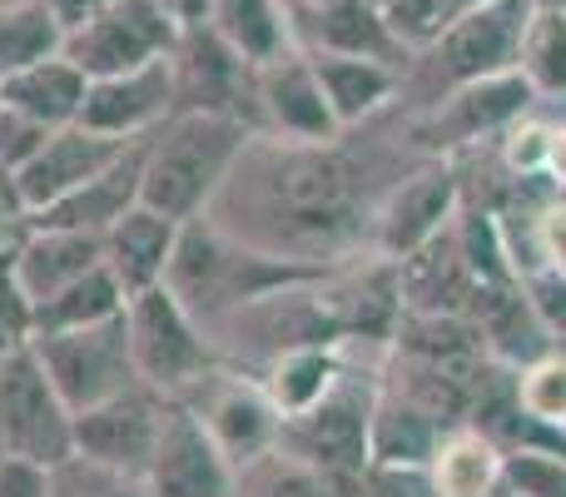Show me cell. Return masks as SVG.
Instances as JSON below:
<instances>
[{
  "label": "cell",
  "mask_w": 566,
  "mask_h": 497,
  "mask_svg": "<svg viewBox=\"0 0 566 497\" xmlns=\"http://www.w3.org/2000/svg\"><path fill=\"white\" fill-rule=\"evenodd\" d=\"M308 60H313V70H318V85H323V95H328L343 130L373 120L382 105H392V95L402 90V70L382 65V60L338 55V50H308Z\"/></svg>",
  "instance_id": "24"
},
{
  "label": "cell",
  "mask_w": 566,
  "mask_h": 497,
  "mask_svg": "<svg viewBox=\"0 0 566 497\" xmlns=\"http://www.w3.org/2000/svg\"><path fill=\"white\" fill-rule=\"evenodd\" d=\"M542 253L547 263H566V195L542 209Z\"/></svg>",
  "instance_id": "43"
},
{
  "label": "cell",
  "mask_w": 566,
  "mask_h": 497,
  "mask_svg": "<svg viewBox=\"0 0 566 497\" xmlns=\"http://www.w3.org/2000/svg\"><path fill=\"white\" fill-rule=\"evenodd\" d=\"M517 70L537 90V100H566V6H532L522 25Z\"/></svg>",
  "instance_id": "31"
},
{
  "label": "cell",
  "mask_w": 566,
  "mask_h": 497,
  "mask_svg": "<svg viewBox=\"0 0 566 497\" xmlns=\"http://www.w3.org/2000/svg\"><path fill=\"white\" fill-rule=\"evenodd\" d=\"M125 323H129V353H135L139 383H149L165 398H179L189 383H199L209 369L224 363L209 329L179 303V293L169 283L129 293Z\"/></svg>",
  "instance_id": "5"
},
{
  "label": "cell",
  "mask_w": 566,
  "mask_h": 497,
  "mask_svg": "<svg viewBox=\"0 0 566 497\" xmlns=\"http://www.w3.org/2000/svg\"><path fill=\"white\" fill-rule=\"evenodd\" d=\"M175 239H179V219L159 215V209H149L139 199L135 209H125L105 229V263L125 283V293L155 289V283H165V269L175 259Z\"/></svg>",
  "instance_id": "23"
},
{
  "label": "cell",
  "mask_w": 566,
  "mask_h": 497,
  "mask_svg": "<svg viewBox=\"0 0 566 497\" xmlns=\"http://www.w3.org/2000/svg\"><path fill=\"white\" fill-rule=\"evenodd\" d=\"M502 483L512 497H566V458L542 448H507Z\"/></svg>",
  "instance_id": "36"
},
{
  "label": "cell",
  "mask_w": 566,
  "mask_h": 497,
  "mask_svg": "<svg viewBox=\"0 0 566 497\" xmlns=\"http://www.w3.org/2000/svg\"><path fill=\"white\" fill-rule=\"evenodd\" d=\"M45 139H50V125H40V120H30V115H20V110L0 105V169H10V175H15V169L25 165V159L35 155Z\"/></svg>",
  "instance_id": "42"
},
{
  "label": "cell",
  "mask_w": 566,
  "mask_h": 497,
  "mask_svg": "<svg viewBox=\"0 0 566 497\" xmlns=\"http://www.w3.org/2000/svg\"><path fill=\"white\" fill-rule=\"evenodd\" d=\"M259 139L254 125L229 115H169L159 130H149L145 149V185L139 199L169 219H199L209 215L224 185L234 179L239 159Z\"/></svg>",
  "instance_id": "3"
},
{
  "label": "cell",
  "mask_w": 566,
  "mask_h": 497,
  "mask_svg": "<svg viewBox=\"0 0 566 497\" xmlns=\"http://www.w3.org/2000/svg\"><path fill=\"white\" fill-rule=\"evenodd\" d=\"M169 85H175V115H229L264 135L259 120V65H249L214 25H185L169 45Z\"/></svg>",
  "instance_id": "9"
},
{
  "label": "cell",
  "mask_w": 566,
  "mask_h": 497,
  "mask_svg": "<svg viewBox=\"0 0 566 497\" xmlns=\"http://www.w3.org/2000/svg\"><path fill=\"white\" fill-rule=\"evenodd\" d=\"M50 497H149L145 478H129V473H109L99 463L70 458L50 473Z\"/></svg>",
  "instance_id": "37"
},
{
  "label": "cell",
  "mask_w": 566,
  "mask_h": 497,
  "mask_svg": "<svg viewBox=\"0 0 566 497\" xmlns=\"http://www.w3.org/2000/svg\"><path fill=\"white\" fill-rule=\"evenodd\" d=\"M527 6H537V10H542V6H566V0H527Z\"/></svg>",
  "instance_id": "49"
},
{
  "label": "cell",
  "mask_w": 566,
  "mask_h": 497,
  "mask_svg": "<svg viewBox=\"0 0 566 497\" xmlns=\"http://www.w3.org/2000/svg\"><path fill=\"white\" fill-rule=\"evenodd\" d=\"M557 353H562V359H566V339H557Z\"/></svg>",
  "instance_id": "50"
},
{
  "label": "cell",
  "mask_w": 566,
  "mask_h": 497,
  "mask_svg": "<svg viewBox=\"0 0 566 497\" xmlns=\"http://www.w3.org/2000/svg\"><path fill=\"white\" fill-rule=\"evenodd\" d=\"M0 463H6V438H0Z\"/></svg>",
  "instance_id": "51"
},
{
  "label": "cell",
  "mask_w": 566,
  "mask_h": 497,
  "mask_svg": "<svg viewBox=\"0 0 566 497\" xmlns=\"http://www.w3.org/2000/svg\"><path fill=\"white\" fill-rule=\"evenodd\" d=\"M259 120H264V135L293 139V145H323V139L343 135L338 115H333L328 95L318 85V70H313L303 45L259 65Z\"/></svg>",
  "instance_id": "16"
},
{
  "label": "cell",
  "mask_w": 566,
  "mask_h": 497,
  "mask_svg": "<svg viewBox=\"0 0 566 497\" xmlns=\"http://www.w3.org/2000/svg\"><path fill=\"white\" fill-rule=\"evenodd\" d=\"M448 423L428 413L422 403L402 398L398 389H382L373 398V423H368V463H392V468H428L438 453Z\"/></svg>",
  "instance_id": "26"
},
{
  "label": "cell",
  "mask_w": 566,
  "mask_h": 497,
  "mask_svg": "<svg viewBox=\"0 0 566 497\" xmlns=\"http://www.w3.org/2000/svg\"><path fill=\"white\" fill-rule=\"evenodd\" d=\"M165 393H155L149 383H135V389L75 413V458L145 478L149 458L159 448V428H165Z\"/></svg>",
  "instance_id": "14"
},
{
  "label": "cell",
  "mask_w": 566,
  "mask_h": 497,
  "mask_svg": "<svg viewBox=\"0 0 566 497\" xmlns=\"http://www.w3.org/2000/svg\"><path fill=\"white\" fill-rule=\"evenodd\" d=\"M159 6H165V15L185 30V25H205L209 10H214V0H159Z\"/></svg>",
  "instance_id": "45"
},
{
  "label": "cell",
  "mask_w": 566,
  "mask_h": 497,
  "mask_svg": "<svg viewBox=\"0 0 566 497\" xmlns=\"http://www.w3.org/2000/svg\"><path fill=\"white\" fill-rule=\"evenodd\" d=\"M249 159H254L249 199L274 219V249L333 263L373 225L368 165L343 145V135L323 145L259 135L249 145Z\"/></svg>",
  "instance_id": "1"
},
{
  "label": "cell",
  "mask_w": 566,
  "mask_h": 497,
  "mask_svg": "<svg viewBox=\"0 0 566 497\" xmlns=\"http://www.w3.org/2000/svg\"><path fill=\"white\" fill-rule=\"evenodd\" d=\"M507 497H512V493H507Z\"/></svg>",
  "instance_id": "53"
},
{
  "label": "cell",
  "mask_w": 566,
  "mask_h": 497,
  "mask_svg": "<svg viewBox=\"0 0 566 497\" xmlns=\"http://www.w3.org/2000/svg\"><path fill=\"white\" fill-rule=\"evenodd\" d=\"M532 105H537V90L527 85L522 70L468 80V85H452L448 95L422 105V115L408 125V145L422 149L428 159H462L468 149L492 145L502 130L532 115Z\"/></svg>",
  "instance_id": "6"
},
{
  "label": "cell",
  "mask_w": 566,
  "mask_h": 497,
  "mask_svg": "<svg viewBox=\"0 0 566 497\" xmlns=\"http://www.w3.org/2000/svg\"><path fill=\"white\" fill-rule=\"evenodd\" d=\"M547 175L566 189V125H552V155H547Z\"/></svg>",
  "instance_id": "46"
},
{
  "label": "cell",
  "mask_w": 566,
  "mask_h": 497,
  "mask_svg": "<svg viewBox=\"0 0 566 497\" xmlns=\"http://www.w3.org/2000/svg\"><path fill=\"white\" fill-rule=\"evenodd\" d=\"M343 497H438L428 468H392V463H368Z\"/></svg>",
  "instance_id": "40"
},
{
  "label": "cell",
  "mask_w": 566,
  "mask_h": 497,
  "mask_svg": "<svg viewBox=\"0 0 566 497\" xmlns=\"http://www.w3.org/2000/svg\"><path fill=\"white\" fill-rule=\"evenodd\" d=\"M468 319L482 329L488 359L507 363V369H522V363L557 349V339H552V333L542 329V319L532 313L522 283H472Z\"/></svg>",
  "instance_id": "21"
},
{
  "label": "cell",
  "mask_w": 566,
  "mask_h": 497,
  "mask_svg": "<svg viewBox=\"0 0 566 497\" xmlns=\"http://www.w3.org/2000/svg\"><path fill=\"white\" fill-rule=\"evenodd\" d=\"M0 353H6V349H0Z\"/></svg>",
  "instance_id": "52"
},
{
  "label": "cell",
  "mask_w": 566,
  "mask_h": 497,
  "mask_svg": "<svg viewBox=\"0 0 566 497\" xmlns=\"http://www.w3.org/2000/svg\"><path fill=\"white\" fill-rule=\"evenodd\" d=\"M458 209H462L458 159H428L373 205V225H368L373 253L408 259V253L432 245L438 235H448Z\"/></svg>",
  "instance_id": "12"
},
{
  "label": "cell",
  "mask_w": 566,
  "mask_h": 497,
  "mask_svg": "<svg viewBox=\"0 0 566 497\" xmlns=\"http://www.w3.org/2000/svg\"><path fill=\"white\" fill-rule=\"evenodd\" d=\"M478 6H488V0H438L442 25H448V20H458V15H468V10H478Z\"/></svg>",
  "instance_id": "47"
},
{
  "label": "cell",
  "mask_w": 566,
  "mask_h": 497,
  "mask_svg": "<svg viewBox=\"0 0 566 497\" xmlns=\"http://www.w3.org/2000/svg\"><path fill=\"white\" fill-rule=\"evenodd\" d=\"M209 25H214L249 65H269V60H279L283 50L298 45L283 0H214Z\"/></svg>",
  "instance_id": "30"
},
{
  "label": "cell",
  "mask_w": 566,
  "mask_h": 497,
  "mask_svg": "<svg viewBox=\"0 0 566 497\" xmlns=\"http://www.w3.org/2000/svg\"><path fill=\"white\" fill-rule=\"evenodd\" d=\"M512 389H517V408L527 413V418L562 423L566 428V359L557 349L522 363V369L512 373Z\"/></svg>",
  "instance_id": "35"
},
{
  "label": "cell",
  "mask_w": 566,
  "mask_h": 497,
  "mask_svg": "<svg viewBox=\"0 0 566 497\" xmlns=\"http://www.w3.org/2000/svg\"><path fill=\"white\" fill-rule=\"evenodd\" d=\"M293 35L303 50H338V55H368L382 65H398L408 75L412 45H402V35L388 25L373 0H328L313 15L293 20Z\"/></svg>",
  "instance_id": "19"
},
{
  "label": "cell",
  "mask_w": 566,
  "mask_h": 497,
  "mask_svg": "<svg viewBox=\"0 0 566 497\" xmlns=\"http://www.w3.org/2000/svg\"><path fill=\"white\" fill-rule=\"evenodd\" d=\"M60 45H65V30L55 25L45 0H10V6H0V75L60 55Z\"/></svg>",
  "instance_id": "33"
},
{
  "label": "cell",
  "mask_w": 566,
  "mask_h": 497,
  "mask_svg": "<svg viewBox=\"0 0 566 497\" xmlns=\"http://www.w3.org/2000/svg\"><path fill=\"white\" fill-rule=\"evenodd\" d=\"M175 40H179V25L165 15L159 0H109L95 20L70 30L60 55L85 70L90 80H105L169 55Z\"/></svg>",
  "instance_id": "13"
},
{
  "label": "cell",
  "mask_w": 566,
  "mask_h": 497,
  "mask_svg": "<svg viewBox=\"0 0 566 497\" xmlns=\"http://www.w3.org/2000/svg\"><path fill=\"white\" fill-rule=\"evenodd\" d=\"M373 398H378V379L348 369L343 383L323 403H313L308 413L283 418L279 448L303 458L308 468H318L338 493H348L353 483H358V473L368 468Z\"/></svg>",
  "instance_id": "8"
},
{
  "label": "cell",
  "mask_w": 566,
  "mask_h": 497,
  "mask_svg": "<svg viewBox=\"0 0 566 497\" xmlns=\"http://www.w3.org/2000/svg\"><path fill=\"white\" fill-rule=\"evenodd\" d=\"M85 90H90L85 70L70 65L65 55H50V60H35V65H25V70L0 75V105H10V110H20V115L40 120V125L60 130V125H75L80 120Z\"/></svg>",
  "instance_id": "27"
},
{
  "label": "cell",
  "mask_w": 566,
  "mask_h": 497,
  "mask_svg": "<svg viewBox=\"0 0 566 497\" xmlns=\"http://www.w3.org/2000/svg\"><path fill=\"white\" fill-rule=\"evenodd\" d=\"M502 463H507V448L492 433L472 428V423H452L428 463V478L438 497H507Z\"/></svg>",
  "instance_id": "25"
},
{
  "label": "cell",
  "mask_w": 566,
  "mask_h": 497,
  "mask_svg": "<svg viewBox=\"0 0 566 497\" xmlns=\"http://www.w3.org/2000/svg\"><path fill=\"white\" fill-rule=\"evenodd\" d=\"M527 15H532L527 0H488V6L448 20L438 30V40L412 55L402 85H412L422 95V105H428V100L448 95L452 85L517 70V45H522Z\"/></svg>",
  "instance_id": "4"
},
{
  "label": "cell",
  "mask_w": 566,
  "mask_h": 497,
  "mask_svg": "<svg viewBox=\"0 0 566 497\" xmlns=\"http://www.w3.org/2000/svg\"><path fill=\"white\" fill-rule=\"evenodd\" d=\"M343 373H348L343 349H333V343H298V349H279L274 359H264L259 379H264L269 398L279 403L283 418H293V413H308L313 403L328 398L343 383Z\"/></svg>",
  "instance_id": "28"
},
{
  "label": "cell",
  "mask_w": 566,
  "mask_h": 497,
  "mask_svg": "<svg viewBox=\"0 0 566 497\" xmlns=\"http://www.w3.org/2000/svg\"><path fill=\"white\" fill-rule=\"evenodd\" d=\"M497 165L507 175H547V155H552V125L522 115L512 130H502L497 139Z\"/></svg>",
  "instance_id": "38"
},
{
  "label": "cell",
  "mask_w": 566,
  "mask_h": 497,
  "mask_svg": "<svg viewBox=\"0 0 566 497\" xmlns=\"http://www.w3.org/2000/svg\"><path fill=\"white\" fill-rule=\"evenodd\" d=\"M149 497H234V463L179 398L165 403L159 448L145 468Z\"/></svg>",
  "instance_id": "15"
},
{
  "label": "cell",
  "mask_w": 566,
  "mask_h": 497,
  "mask_svg": "<svg viewBox=\"0 0 566 497\" xmlns=\"http://www.w3.org/2000/svg\"><path fill=\"white\" fill-rule=\"evenodd\" d=\"M105 6H109V0H45V10L55 15V25L65 30V35H70V30H80L85 20H95Z\"/></svg>",
  "instance_id": "44"
},
{
  "label": "cell",
  "mask_w": 566,
  "mask_h": 497,
  "mask_svg": "<svg viewBox=\"0 0 566 497\" xmlns=\"http://www.w3.org/2000/svg\"><path fill=\"white\" fill-rule=\"evenodd\" d=\"M125 283L109 273V263L99 269L80 273L75 283L55 289L50 299H35L30 303V339L35 333H65V329H90V323H105L125 309Z\"/></svg>",
  "instance_id": "29"
},
{
  "label": "cell",
  "mask_w": 566,
  "mask_h": 497,
  "mask_svg": "<svg viewBox=\"0 0 566 497\" xmlns=\"http://www.w3.org/2000/svg\"><path fill=\"white\" fill-rule=\"evenodd\" d=\"M333 269L338 263L298 259V253L254 245V239H239L229 229H219L209 215H199L179 225L165 283L179 293V303L205 329H214V323L254 309L259 299H274L283 289H303V283L328 279Z\"/></svg>",
  "instance_id": "2"
},
{
  "label": "cell",
  "mask_w": 566,
  "mask_h": 497,
  "mask_svg": "<svg viewBox=\"0 0 566 497\" xmlns=\"http://www.w3.org/2000/svg\"><path fill=\"white\" fill-rule=\"evenodd\" d=\"M0 438L6 458H25L50 473L75 458V413L50 383L30 339L0 353Z\"/></svg>",
  "instance_id": "7"
},
{
  "label": "cell",
  "mask_w": 566,
  "mask_h": 497,
  "mask_svg": "<svg viewBox=\"0 0 566 497\" xmlns=\"http://www.w3.org/2000/svg\"><path fill=\"white\" fill-rule=\"evenodd\" d=\"M373 6L388 15V25L402 35V45H412V55H418L422 45H432L442 30L438 0H373Z\"/></svg>",
  "instance_id": "41"
},
{
  "label": "cell",
  "mask_w": 566,
  "mask_h": 497,
  "mask_svg": "<svg viewBox=\"0 0 566 497\" xmlns=\"http://www.w3.org/2000/svg\"><path fill=\"white\" fill-rule=\"evenodd\" d=\"M179 403L205 423L209 438L219 443V453H224L234 468L254 463L259 453L279 448L283 413H279V403L269 398L259 373H239V369H229V363H219V369H209L199 383H189V389L179 393Z\"/></svg>",
  "instance_id": "11"
},
{
  "label": "cell",
  "mask_w": 566,
  "mask_h": 497,
  "mask_svg": "<svg viewBox=\"0 0 566 497\" xmlns=\"http://www.w3.org/2000/svg\"><path fill=\"white\" fill-rule=\"evenodd\" d=\"M129 149V139L95 135L85 125H60L50 130V139L15 169V199L25 215L65 199L70 189H80L85 179H95L99 169H109Z\"/></svg>",
  "instance_id": "17"
},
{
  "label": "cell",
  "mask_w": 566,
  "mask_h": 497,
  "mask_svg": "<svg viewBox=\"0 0 566 497\" xmlns=\"http://www.w3.org/2000/svg\"><path fill=\"white\" fill-rule=\"evenodd\" d=\"M289 6V20H303V15H313L318 6H328V0H283Z\"/></svg>",
  "instance_id": "48"
},
{
  "label": "cell",
  "mask_w": 566,
  "mask_h": 497,
  "mask_svg": "<svg viewBox=\"0 0 566 497\" xmlns=\"http://www.w3.org/2000/svg\"><path fill=\"white\" fill-rule=\"evenodd\" d=\"M452 239H458L462 263H468V273L478 283H522L507 239H502L497 215H492L482 199H462L458 219H452Z\"/></svg>",
  "instance_id": "32"
},
{
  "label": "cell",
  "mask_w": 566,
  "mask_h": 497,
  "mask_svg": "<svg viewBox=\"0 0 566 497\" xmlns=\"http://www.w3.org/2000/svg\"><path fill=\"white\" fill-rule=\"evenodd\" d=\"M522 293L542 319V329L552 339H566V263H542V269L522 273Z\"/></svg>",
  "instance_id": "39"
},
{
  "label": "cell",
  "mask_w": 566,
  "mask_h": 497,
  "mask_svg": "<svg viewBox=\"0 0 566 497\" xmlns=\"http://www.w3.org/2000/svg\"><path fill=\"white\" fill-rule=\"evenodd\" d=\"M234 497H343V493L303 458L269 448L254 463L234 468Z\"/></svg>",
  "instance_id": "34"
},
{
  "label": "cell",
  "mask_w": 566,
  "mask_h": 497,
  "mask_svg": "<svg viewBox=\"0 0 566 497\" xmlns=\"http://www.w3.org/2000/svg\"><path fill=\"white\" fill-rule=\"evenodd\" d=\"M35 359L45 363L50 383L60 389V398L70 403V413H85L95 403L115 398V393L135 389V353H129V323L125 309L105 323L90 329H65V333H35L30 339Z\"/></svg>",
  "instance_id": "10"
},
{
  "label": "cell",
  "mask_w": 566,
  "mask_h": 497,
  "mask_svg": "<svg viewBox=\"0 0 566 497\" xmlns=\"http://www.w3.org/2000/svg\"><path fill=\"white\" fill-rule=\"evenodd\" d=\"M145 149H149V135L129 139V149L109 169H99L95 179H85V185L70 189L65 199H55V205L35 209V215H25V219L30 225H45V229H95V235H105L125 209L139 205V185H145Z\"/></svg>",
  "instance_id": "20"
},
{
  "label": "cell",
  "mask_w": 566,
  "mask_h": 497,
  "mask_svg": "<svg viewBox=\"0 0 566 497\" xmlns=\"http://www.w3.org/2000/svg\"><path fill=\"white\" fill-rule=\"evenodd\" d=\"M169 115H175V85H169V60L159 55L139 70H125V75L90 80L75 125L109 139H139L165 125Z\"/></svg>",
  "instance_id": "18"
},
{
  "label": "cell",
  "mask_w": 566,
  "mask_h": 497,
  "mask_svg": "<svg viewBox=\"0 0 566 497\" xmlns=\"http://www.w3.org/2000/svg\"><path fill=\"white\" fill-rule=\"evenodd\" d=\"M105 263V235L95 229H45L30 225L15 249V283L30 303L50 299L55 289L75 283L80 273Z\"/></svg>",
  "instance_id": "22"
}]
</instances>
